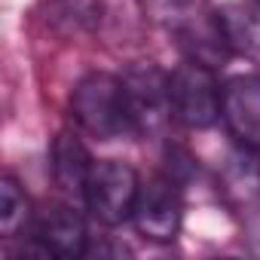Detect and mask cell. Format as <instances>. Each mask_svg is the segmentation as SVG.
<instances>
[{"label":"cell","instance_id":"obj_1","mask_svg":"<svg viewBox=\"0 0 260 260\" xmlns=\"http://www.w3.org/2000/svg\"><path fill=\"white\" fill-rule=\"evenodd\" d=\"M71 113L80 122L83 132H89L101 141L135 135V119H132V110H128L122 77L101 74V71L86 74L74 86Z\"/></svg>","mask_w":260,"mask_h":260},{"label":"cell","instance_id":"obj_2","mask_svg":"<svg viewBox=\"0 0 260 260\" xmlns=\"http://www.w3.org/2000/svg\"><path fill=\"white\" fill-rule=\"evenodd\" d=\"M138 190H141V181L132 166H125L119 159H101L92 166L83 202L98 223L119 226L125 220H132Z\"/></svg>","mask_w":260,"mask_h":260},{"label":"cell","instance_id":"obj_3","mask_svg":"<svg viewBox=\"0 0 260 260\" xmlns=\"http://www.w3.org/2000/svg\"><path fill=\"white\" fill-rule=\"evenodd\" d=\"M220 98L223 89L211 68L187 61L169 74V101L172 119L187 128H208L220 119Z\"/></svg>","mask_w":260,"mask_h":260},{"label":"cell","instance_id":"obj_4","mask_svg":"<svg viewBox=\"0 0 260 260\" xmlns=\"http://www.w3.org/2000/svg\"><path fill=\"white\" fill-rule=\"evenodd\" d=\"M184 217V202H181V187L172 175H153L141 184L138 202L132 211L135 230L153 242H172L181 230Z\"/></svg>","mask_w":260,"mask_h":260},{"label":"cell","instance_id":"obj_5","mask_svg":"<svg viewBox=\"0 0 260 260\" xmlns=\"http://www.w3.org/2000/svg\"><path fill=\"white\" fill-rule=\"evenodd\" d=\"M128 110L135 119L138 132H159L172 119V101H169V74L159 71L153 61H138L122 74Z\"/></svg>","mask_w":260,"mask_h":260},{"label":"cell","instance_id":"obj_6","mask_svg":"<svg viewBox=\"0 0 260 260\" xmlns=\"http://www.w3.org/2000/svg\"><path fill=\"white\" fill-rule=\"evenodd\" d=\"M34 239L46 254L83 257L89 254L86 220L71 202H49L34 214Z\"/></svg>","mask_w":260,"mask_h":260},{"label":"cell","instance_id":"obj_7","mask_svg":"<svg viewBox=\"0 0 260 260\" xmlns=\"http://www.w3.org/2000/svg\"><path fill=\"white\" fill-rule=\"evenodd\" d=\"M220 119L226 122L236 144L260 150V77L242 74L223 86Z\"/></svg>","mask_w":260,"mask_h":260},{"label":"cell","instance_id":"obj_8","mask_svg":"<svg viewBox=\"0 0 260 260\" xmlns=\"http://www.w3.org/2000/svg\"><path fill=\"white\" fill-rule=\"evenodd\" d=\"M49 166H52V178L61 187L64 196H83L86 193V181L92 175V156L86 150V144L74 135V132H58L49 150Z\"/></svg>","mask_w":260,"mask_h":260},{"label":"cell","instance_id":"obj_9","mask_svg":"<svg viewBox=\"0 0 260 260\" xmlns=\"http://www.w3.org/2000/svg\"><path fill=\"white\" fill-rule=\"evenodd\" d=\"M178 40H181V49L187 55V61H196V64H205V68H223L233 55L220 25H217V16H196L193 22H187L184 28L175 31Z\"/></svg>","mask_w":260,"mask_h":260},{"label":"cell","instance_id":"obj_10","mask_svg":"<svg viewBox=\"0 0 260 260\" xmlns=\"http://www.w3.org/2000/svg\"><path fill=\"white\" fill-rule=\"evenodd\" d=\"M217 25L233 49V55L260 61V0L248 4V0H236V4L220 7L217 13Z\"/></svg>","mask_w":260,"mask_h":260},{"label":"cell","instance_id":"obj_11","mask_svg":"<svg viewBox=\"0 0 260 260\" xmlns=\"http://www.w3.org/2000/svg\"><path fill=\"white\" fill-rule=\"evenodd\" d=\"M104 19V0H43V22L52 34L77 40L92 34Z\"/></svg>","mask_w":260,"mask_h":260},{"label":"cell","instance_id":"obj_12","mask_svg":"<svg viewBox=\"0 0 260 260\" xmlns=\"http://www.w3.org/2000/svg\"><path fill=\"white\" fill-rule=\"evenodd\" d=\"M260 150L239 144L220 166V187L236 202H254L260 196Z\"/></svg>","mask_w":260,"mask_h":260},{"label":"cell","instance_id":"obj_13","mask_svg":"<svg viewBox=\"0 0 260 260\" xmlns=\"http://www.w3.org/2000/svg\"><path fill=\"white\" fill-rule=\"evenodd\" d=\"M31 220H34V211H31L28 193L22 190V184L13 175H4L0 178V233L13 239Z\"/></svg>","mask_w":260,"mask_h":260},{"label":"cell","instance_id":"obj_14","mask_svg":"<svg viewBox=\"0 0 260 260\" xmlns=\"http://www.w3.org/2000/svg\"><path fill=\"white\" fill-rule=\"evenodd\" d=\"M138 7L153 25H162L169 31H178L202 16V0H138Z\"/></svg>","mask_w":260,"mask_h":260}]
</instances>
